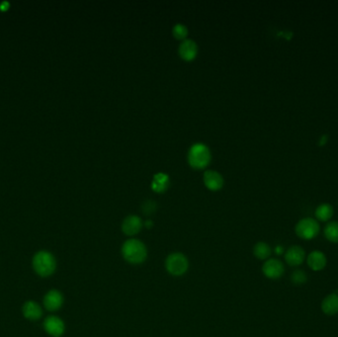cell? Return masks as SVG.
I'll use <instances>...</instances> for the list:
<instances>
[{"mask_svg":"<svg viewBox=\"0 0 338 337\" xmlns=\"http://www.w3.org/2000/svg\"><path fill=\"white\" fill-rule=\"evenodd\" d=\"M121 253L124 260L131 265H140L148 258V248L138 239L127 240L121 247Z\"/></svg>","mask_w":338,"mask_h":337,"instance_id":"cell-1","label":"cell"},{"mask_svg":"<svg viewBox=\"0 0 338 337\" xmlns=\"http://www.w3.org/2000/svg\"><path fill=\"white\" fill-rule=\"evenodd\" d=\"M32 267L38 276L48 278L56 270V259L52 252L45 249L39 250L32 258Z\"/></svg>","mask_w":338,"mask_h":337,"instance_id":"cell-2","label":"cell"},{"mask_svg":"<svg viewBox=\"0 0 338 337\" xmlns=\"http://www.w3.org/2000/svg\"><path fill=\"white\" fill-rule=\"evenodd\" d=\"M164 266L169 275L181 277L188 271L189 260L187 256L181 252H172L167 255Z\"/></svg>","mask_w":338,"mask_h":337,"instance_id":"cell-3","label":"cell"},{"mask_svg":"<svg viewBox=\"0 0 338 337\" xmlns=\"http://www.w3.org/2000/svg\"><path fill=\"white\" fill-rule=\"evenodd\" d=\"M211 160L210 149L203 143L194 144L188 152V161L195 168H204Z\"/></svg>","mask_w":338,"mask_h":337,"instance_id":"cell-4","label":"cell"},{"mask_svg":"<svg viewBox=\"0 0 338 337\" xmlns=\"http://www.w3.org/2000/svg\"><path fill=\"white\" fill-rule=\"evenodd\" d=\"M296 232L302 240H313L319 232V225L316 220L306 218L297 224Z\"/></svg>","mask_w":338,"mask_h":337,"instance_id":"cell-5","label":"cell"},{"mask_svg":"<svg viewBox=\"0 0 338 337\" xmlns=\"http://www.w3.org/2000/svg\"><path fill=\"white\" fill-rule=\"evenodd\" d=\"M64 302V298L63 295L60 291L56 289H51L48 291L43 299V305L44 308L51 313L57 312L58 310L61 309Z\"/></svg>","mask_w":338,"mask_h":337,"instance_id":"cell-6","label":"cell"},{"mask_svg":"<svg viewBox=\"0 0 338 337\" xmlns=\"http://www.w3.org/2000/svg\"><path fill=\"white\" fill-rule=\"evenodd\" d=\"M44 330L52 337H61L65 332V323L57 316L51 315L44 319Z\"/></svg>","mask_w":338,"mask_h":337,"instance_id":"cell-7","label":"cell"},{"mask_svg":"<svg viewBox=\"0 0 338 337\" xmlns=\"http://www.w3.org/2000/svg\"><path fill=\"white\" fill-rule=\"evenodd\" d=\"M262 272L268 279L276 280L284 274V265L278 259L269 258L262 266Z\"/></svg>","mask_w":338,"mask_h":337,"instance_id":"cell-8","label":"cell"},{"mask_svg":"<svg viewBox=\"0 0 338 337\" xmlns=\"http://www.w3.org/2000/svg\"><path fill=\"white\" fill-rule=\"evenodd\" d=\"M144 223L139 216L130 215L122 223V231L128 237H134L143 228Z\"/></svg>","mask_w":338,"mask_h":337,"instance_id":"cell-9","label":"cell"},{"mask_svg":"<svg viewBox=\"0 0 338 337\" xmlns=\"http://www.w3.org/2000/svg\"><path fill=\"white\" fill-rule=\"evenodd\" d=\"M22 314L24 318L31 321H37L43 317V308L35 300H27L22 306Z\"/></svg>","mask_w":338,"mask_h":337,"instance_id":"cell-10","label":"cell"},{"mask_svg":"<svg viewBox=\"0 0 338 337\" xmlns=\"http://www.w3.org/2000/svg\"><path fill=\"white\" fill-rule=\"evenodd\" d=\"M305 259V251L300 246H292L285 253V260L291 266L300 265Z\"/></svg>","mask_w":338,"mask_h":337,"instance_id":"cell-11","label":"cell"},{"mask_svg":"<svg viewBox=\"0 0 338 337\" xmlns=\"http://www.w3.org/2000/svg\"><path fill=\"white\" fill-rule=\"evenodd\" d=\"M198 53V46L195 41L191 39H185L179 46V55L186 60L193 59Z\"/></svg>","mask_w":338,"mask_h":337,"instance_id":"cell-12","label":"cell"},{"mask_svg":"<svg viewBox=\"0 0 338 337\" xmlns=\"http://www.w3.org/2000/svg\"><path fill=\"white\" fill-rule=\"evenodd\" d=\"M204 182L211 190H219L224 184L223 176L216 170H207L204 173Z\"/></svg>","mask_w":338,"mask_h":337,"instance_id":"cell-13","label":"cell"},{"mask_svg":"<svg viewBox=\"0 0 338 337\" xmlns=\"http://www.w3.org/2000/svg\"><path fill=\"white\" fill-rule=\"evenodd\" d=\"M308 265L314 271H319L326 265L325 255L320 251H313L308 256Z\"/></svg>","mask_w":338,"mask_h":337,"instance_id":"cell-14","label":"cell"},{"mask_svg":"<svg viewBox=\"0 0 338 337\" xmlns=\"http://www.w3.org/2000/svg\"><path fill=\"white\" fill-rule=\"evenodd\" d=\"M321 310L328 316H333L338 313V295L331 294L325 297L322 300Z\"/></svg>","mask_w":338,"mask_h":337,"instance_id":"cell-15","label":"cell"},{"mask_svg":"<svg viewBox=\"0 0 338 337\" xmlns=\"http://www.w3.org/2000/svg\"><path fill=\"white\" fill-rule=\"evenodd\" d=\"M169 185V176L164 172L154 174L151 181V188L156 192H163Z\"/></svg>","mask_w":338,"mask_h":337,"instance_id":"cell-16","label":"cell"},{"mask_svg":"<svg viewBox=\"0 0 338 337\" xmlns=\"http://www.w3.org/2000/svg\"><path fill=\"white\" fill-rule=\"evenodd\" d=\"M253 254L257 259L267 260L271 255V247H270L266 243L259 242L253 247Z\"/></svg>","mask_w":338,"mask_h":337,"instance_id":"cell-17","label":"cell"},{"mask_svg":"<svg viewBox=\"0 0 338 337\" xmlns=\"http://www.w3.org/2000/svg\"><path fill=\"white\" fill-rule=\"evenodd\" d=\"M324 235L329 242L337 243H338V223L331 222L327 224V225L324 228Z\"/></svg>","mask_w":338,"mask_h":337,"instance_id":"cell-18","label":"cell"},{"mask_svg":"<svg viewBox=\"0 0 338 337\" xmlns=\"http://www.w3.org/2000/svg\"><path fill=\"white\" fill-rule=\"evenodd\" d=\"M333 214V209L328 204H322L316 210V217L321 222L328 221Z\"/></svg>","mask_w":338,"mask_h":337,"instance_id":"cell-19","label":"cell"},{"mask_svg":"<svg viewBox=\"0 0 338 337\" xmlns=\"http://www.w3.org/2000/svg\"><path fill=\"white\" fill-rule=\"evenodd\" d=\"M172 33L176 39L179 40H185L187 34H188V28L182 24V23H177L174 25L172 29Z\"/></svg>","mask_w":338,"mask_h":337,"instance_id":"cell-20","label":"cell"},{"mask_svg":"<svg viewBox=\"0 0 338 337\" xmlns=\"http://www.w3.org/2000/svg\"><path fill=\"white\" fill-rule=\"evenodd\" d=\"M308 277H307V274L301 271V270H298V271H295L292 276H291V280L294 284H297V285H301L303 283H306Z\"/></svg>","mask_w":338,"mask_h":337,"instance_id":"cell-21","label":"cell"},{"mask_svg":"<svg viewBox=\"0 0 338 337\" xmlns=\"http://www.w3.org/2000/svg\"><path fill=\"white\" fill-rule=\"evenodd\" d=\"M142 209H143V212L147 215H150L152 214L155 209H156V204H155V202L154 201H151V200H147L145 203L143 204L142 206Z\"/></svg>","mask_w":338,"mask_h":337,"instance_id":"cell-22","label":"cell"},{"mask_svg":"<svg viewBox=\"0 0 338 337\" xmlns=\"http://www.w3.org/2000/svg\"><path fill=\"white\" fill-rule=\"evenodd\" d=\"M275 253L278 254V255H281L284 253V248L281 246V245H277L275 247Z\"/></svg>","mask_w":338,"mask_h":337,"instance_id":"cell-23","label":"cell"},{"mask_svg":"<svg viewBox=\"0 0 338 337\" xmlns=\"http://www.w3.org/2000/svg\"><path fill=\"white\" fill-rule=\"evenodd\" d=\"M144 225H146V227L150 228V227L153 225V222H152V221H150V220H148V221H146V222H145V224H144Z\"/></svg>","mask_w":338,"mask_h":337,"instance_id":"cell-24","label":"cell"},{"mask_svg":"<svg viewBox=\"0 0 338 337\" xmlns=\"http://www.w3.org/2000/svg\"><path fill=\"white\" fill-rule=\"evenodd\" d=\"M8 6H9L8 2H3L1 5H0V8H1L2 10H6V9H8Z\"/></svg>","mask_w":338,"mask_h":337,"instance_id":"cell-25","label":"cell"}]
</instances>
